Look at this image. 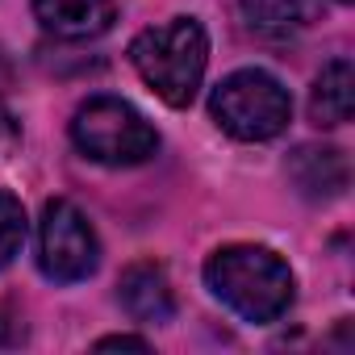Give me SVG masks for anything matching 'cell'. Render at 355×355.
<instances>
[{
	"mask_svg": "<svg viewBox=\"0 0 355 355\" xmlns=\"http://www.w3.org/2000/svg\"><path fill=\"white\" fill-rule=\"evenodd\" d=\"M205 284L218 301H226L247 322H276L293 305V272L288 263L255 243L218 247L205 263Z\"/></svg>",
	"mask_w": 355,
	"mask_h": 355,
	"instance_id": "1",
	"label": "cell"
},
{
	"mask_svg": "<svg viewBox=\"0 0 355 355\" xmlns=\"http://www.w3.org/2000/svg\"><path fill=\"white\" fill-rule=\"evenodd\" d=\"M130 63L163 105L184 109V105H193L205 63H209L205 26L197 17H171L167 26L142 30L130 42Z\"/></svg>",
	"mask_w": 355,
	"mask_h": 355,
	"instance_id": "2",
	"label": "cell"
},
{
	"mask_svg": "<svg viewBox=\"0 0 355 355\" xmlns=\"http://www.w3.org/2000/svg\"><path fill=\"white\" fill-rule=\"evenodd\" d=\"M209 117L239 142H268V138L284 134V125L293 117V96L276 76L247 67V71L226 76L214 88Z\"/></svg>",
	"mask_w": 355,
	"mask_h": 355,
	"instance_id": "3",
	"label": "cell"
},
{
	"mask_svg": "<svg viewBox=\"0 0 355 355\" xmlns=\"http://www.w3.org/2000/svg\"><path fill=\"white\" fill-rule=\"evenodd\" d=\"M71 142L105 167H134L159 150L155 125L134 105H125L117 96L84 101L71 117Z\"/></svg>",
	"mask_w": 355,
	"mask_h": 355,
	"instance_id": "4",
	"label": "cell"
},
{
	"mask_svg": "<svg viewBox=\"0 0 355 355\" xmlns=\"http://www.w3.org/2000/svg\"><path fill=\"white\" fill-rule=\"evenodd\" d=\"M101 263V243L92 222L63 197L42 205L38 222V268L55 284H80L96 272Z\"/></svg>",
	"mask_w": 355,
	"mask_h": 355,
	"instance_id": "5",
	"label": "cell"
},
{
	"mask_svg": "<svg viewBox=\"0 0 355 355\" xmlns=\"http://www.w3.org/2000/svg\"><path fill=\"white\" fill-rule=\"evenodd\" d=\"M117 301L134 322H171L175 313V293L167 272L155 259H138L121 272L117 280Z\"/></svg>",
	"mask_w": 355,
	"mask_h": 355,
	"instance_id": "6",
	"label": "cell"
},
{
	"mask_svg": "<svg viewBox=\"0 0 355 355\" xmlns=\"http://www.w3.org/2000/svg\"><path fill=\"white\" fill-rule=\"evenodd\" d=\"M288 180L309 201H334V197L347 193L351 171H347L343 150H334V146H309L305 142V146H297L288 155Z\"/></svg>",
	"mask_w": 355,
	"mask_h": 355,
	"instance_id": "7",
	"label": "cell"
},
{
	"mask_svg": "<svg viewBox=\"0 0 355 355\" xmlns=\"http://www.w3.org/2000/svg\"><path fill=\"white\" fill-rule=\"evenodd\" d=\"M34 17L42 21L46 34L67 38V42H84V38H96L113 26L117 5L113 0H34Z\"/></svg>",
	"mask_w": 355,
	"mask_h": 355,
	"instance_id": "8",
	"label": "cell"
},
{
	"mask_svg": "<svg viewBox=\"0 0 355 355\" xmlns=\"http://www.w3.org/2000/svg\"><path fill=\"white\" fill-rule=\"evenodd\" d=\"M355 113V71L347 59H334L322 67L309 92V117L318 125H343Z\"/></svg>",
	"mask_w": 355,
	"mask_h": 355,
	"instance_id": "9",
	"label": "cell"
},
{
	"mask_svg": "<svg viewBox=\"0 0 355 355\" xmlns=\"http://www.w3.org/2000/svg\"><path fill=\"white\" fill-rule=\"evenodd\" d=\"M239 13L251 34L284 42L305 26V0H239Z\"/></svg>",
	"mask_w": 355,
	"mask_h": 355,
	"instance_id": "10",
	"label": "cell"
},
{
	"mask_svg": "<svg viewBox=\"0 0 355 355\" xmlns=\"http://www.w3.org/2000/svg\"><path fill=\"white\" fill-rule=\"evenodd\" d=\"M21 247H26V209L9 189H0V268H9L21 255Z\"/></svg>",
	"mask_w": 355,
	"mask_h": 355,
	"instance_id": "11",
	"label": "cell"
},
{
	"mask_svg": "<svg viewBox=\"0 0 355 355\" xmlns=\"http://www.w3.org/2000/svg\"><path fill=\"white\" fill-rule=\"evenodd\" d=\"M96 351H150L146 338H134V334H109L96 343Z\"/></svg>",
	"mask_w": 355,
	"mask_h": 355,
	"instance_id": "12",
	"label": "cell"
},
{
	"mask_svg": "<svg viewBox=\"0 0 355 355\" xmlns=\"http://www.w3.org/2000/svg\"><path fill=\"white\" fill-rule=\"evenodd\" d=\"M17 138H21V130H17V121H13V113L0 105V155H9L13 146H17Z\"/></svg>",
	"mask_w": 355,
	"mask_h": 355,
	"instance_id": "13",
	"label": "cell"
},
{
	"mask_svg": "<svg viewBox=\"0 0 355 355\" xmlns=\"http://www.w3.org/2000/svg\"><path fill=\"white\" fill-rule=\"evenodd\" d=\"M338 5H347V0H338Z\"/></svg>",
	"mask_w": 355,
	"mask_h": 355,
	"instance_id": "14",
	"label": "cell"
}]
</instances>
